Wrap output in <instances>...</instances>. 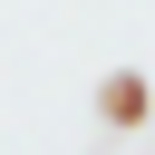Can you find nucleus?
<instances>
[{
	"label": "nucleus",
	"mask_w": 155,
	"mask_h": 155,
	"mask_svg": "<svg viewBox=\"0 0 155 155\" xmlns=\"http://www.w3.org/2000/svg\"><path fill=\"white\" fill-rule=\"evenodd\" d=\"M97 116H107V126H136V116H145V68H116V78L97 87Z\"/></svg>",
	"instance_id": "1"
}]
</instances>
